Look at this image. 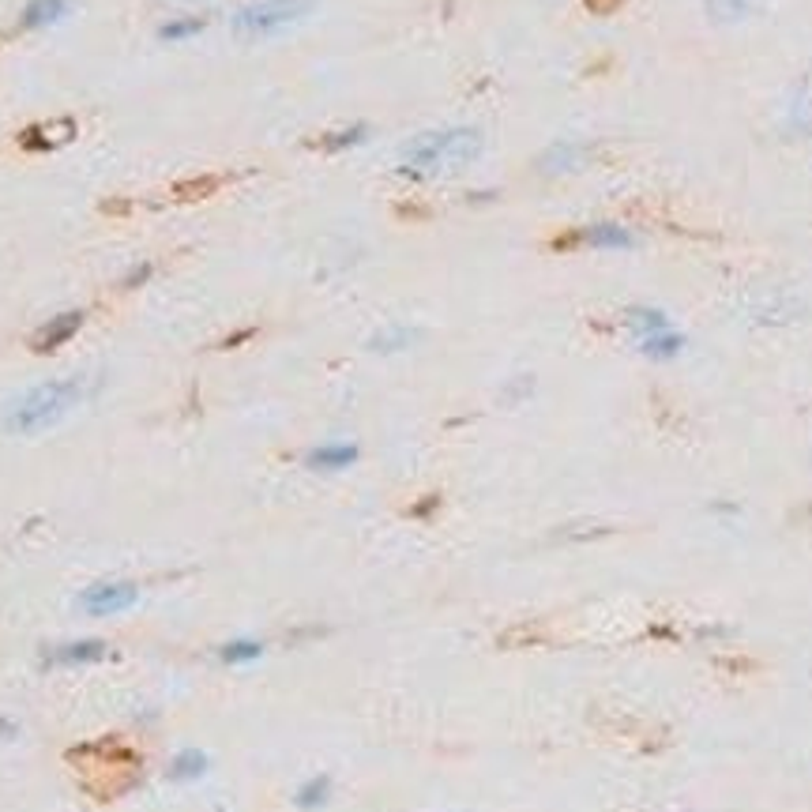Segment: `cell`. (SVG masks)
Instances as JSON below:
<instances>
[{
  "mask_svg": "<svg viewBox=\"0 0 812 812\" xmlns=\"http://www.w3.org/2000/svg\"><path fill=\"white\" fill-rule=\"evenodd\" d=\"M91 395V380L87 376H61V380H46V384H34L23 395H16L8 410H4V433L12 437H34L49 425L64 422L83 399Z\"/></svg>",
  "mask_w": 812,
  "mask_h": 812,
  "instance_id": "cell-1",
  "label": "cell"
},
{
  "mask_svg": "<svg viewBox=\"0 0 812 812\" xmlns=\"http://www.w3.org/2000/svg\"><path fill=\"white\" fill-rule=\"evenodd\" d=\"M482 155V132L478 128H437L414 136L399 151V173L403 177H452L467 170Z\"/></svg>",
  "mask_w": 812,
  "mask_h": 812,
  "instance_id": "cell-2",
  "label": "cell"
},
{
  "mask_svg": "<svg viewBox=\"0 0 812 812\" xmlns=\"http://www.w3.org/2000/svg\"><path fill=\"white\" fill-rule=\"evenodd\" d=\"M313 8L316 0H252L245 8H237L230 27L237 38H267V34H279L301 19H309Z\"/></svg>",
  "mask_w": 812,
  "mask_h": 812,
  "instance_id": "cell-3",
  "label": "cell"
},
{
  "mask_svg": "<svg viewBox=\"0 0 812 812\" xmlns=\"http://www.w3.org/2000/svg\"><path fill=\"white\" fill-rule=\"evenodd\" d=\"M140 587L128 579H98L87 591L79 594V609H87L91 617H110V613H125L128 606H136Z\"/></svg>",
  "mask_w": 812,
  "mask_h": 812,
  "instance_id": "cell-4",
  "label": "cell"
},
{
  "mask_svg": "<svg viewBox=\"0 0 812 812\" xmlns=\"http://www.w3.org/2000/svg\"><path fill=\"white\" fill-rule=\"evenodd\" d=\"M76 132L79 128L72 117H57V121H38V125H31L19 136V143H23L27 151H57V147L76 140Z\"/></svg>",
  "mask_w": 812,
  "mask_h": 812,
  "instance_id": "cell-5",
  "label": "cell"
},
{
  "mask_svg": "<svg viewBox=\"0 0 812 812\" xmlns=\"http://www.w3.org/2000/svg\"><path fill=\"white\" fill-rule=\"evenodd\" d=\"M572 241H579V245H591V249H632V245H636V234H632V230H625V226H617V222H594V226H587V230H579L576 237L557 241V249L572 245Z\"/></svg>",
  "mask_w": 812,
  "mask_h": 812,
  "instance_id": "cell-6",
  "label": "cell"
},
{
  "mask_svg": "<svg viewBox=\"0 0 812 812\" xmlns=\"http://www.w3.org/2000/svg\"><path fill=\"white\" fill-rule=\"evenodd\" d=\"M106 655H110V647L102 640H72V643L53 647L46 655V662L49 666H94V662H102Z\"/></svg>",
  "mask_w": 812,
  "mask_h": 812,
  "instance_id": "cell-7",
  "label": "cell"
},
{
  "mask_svg": "<svg viewBox=\"0 0 812 812\" xmlns=\"http://www.w3.org/2000/svg\"><path fill=\"white\" fill-rule=\"evenodd\" d=\"M79 328H83V313H61V316H53L49 324H42V328L34 331L31 346L38 350V354H49V350H57V346L68 343Z\"/></svg>",
  "mask_w": 812,
  "mask_h": 812,
  "instance_id": "cell-8",
  "label": "cell"
},
{
  "mask_svg": "<svg viewBox=\"0 0 812 812\" xmlns=\"http://www.w3.org/2000/svg\"><path fill=\"white\" fill-rule=\"evenodd\" d=\"M358 444H350V440H335V444H320V448H313V452L305 455V463L313 470H320V474H335V470H346L358 463Z\"/></svg>",
  "mask_w": 812,
  "mask_h": 812,
  "instance_id": "cell-9",
  "label": "cell"
},
{
  "mask_svg": "<svg viewBox=\"0 0 812 812\" xmlns=\"http://www.w3.org/2000/svg\"><path fill=\"white\" fill-rule=\"evenodd\" d=\"M587 158H591V147H587V143H553L546 155L538 158V166L546 173H553V177H561V173H576Z\"/></svg>",
  "mask_w": 812,
  "mask_h": 812,
  "instance_id": "cell-10",
  "label": "cell"
},
{
  "mask_svg": "<svg viewBox=\"0 0 812 812\" xmlns=\"http://www.w3.org/2000/svg\"><path fill=\"white\" fill-rule=\"evenodd\" d=\"M72 12V0H27L19 23L27 31H42V27H53V23H64Z\"/></svg>",
  "mask_w": 812,
  "mask_h": 812,
  "instance_id": "cell-11",
  "label": "cell"
},
{
  "mask_svg": "<svg viewBox=\"0 0 812 812\" xmlns=\"http://www.w3.org/2000/svg\"><path fill=\"white\" fill-rule=\"evenodd\" d=\"M418 339H422V331H418V328L391 324V328L376 331L373 339H369V350H373V354H403L406 346H414Z\"/></svg>",
  "mask_w": 812,
  "mask_h": 812,
  "instance_id": "cell-12",
  "label": "cell"
},
{
  "mask_svg": "<svg viewBox=\"0 0 812 812\" xmlns=\"http://www.w3.org/2000/svg\"><path fill=\"white\" fill-rule=\"evenodd\" d=\"M681 350H685V335H681V331H673V328L640 339V354H647L651 361H670V358H677Z\"/></svg>",
  "mask_w": 812,
  "mask_h": 812,
  "instance_id": "cell-13",
  "label": "cell"
},
{
  "mask_svg": "<svg viewBox=\"0 0 812 812\" xmlns=\"http://www.w3.org/2000/svg\"><path fill=\"white\" fill-rule=\"evenodd\" d=\"M207 767H211V760H207V752L200 749H185L173 756L170 764V779L173 782H196L207 775Z\"/></svg>",
  "mask_w": 812,
  "mask_h": 812,
  "instance_id": "cell-14",
  "label": "cell"
},
{
  "mask_svg": "<svg viewBox=\"0 0 812 812\" xmlns=\"http://www.w3.org/2000/svg\"><path fill=\"white\" fill-rule=\"evenodd\" d=\"M328 797H331V779H328V775H316V779H309V782H301V786H297L294 805L301 812H316V809H324V805H328Z\"/></svg>",
  "mask_w": 812,
  "mask_h": 812,
  "instance_id": "cell-15",
  "label": "cell"
},
{
  "mask_svg": "<svg viewBox=\"0 0 812 812\" xmlns=\"http://www.w3.org/2000/svg\"><path fill=\"white\" fill-rule=\"evenodd\" d=\"M219 658L226 662V666H249V662H256V658H264V643L260 640H245V636H237V640L222 643L219 647Z\"/></svg>",
  "mask_w": 812,
  "mask_h": 812,
  "instance_id": "cell-16",
  "label": "cell"
},
{
  "mask_svg": "<svg viewBox=\"0 0 812 812\" xmlns=\"http://www.w3.org/2000/svg\"><path fill=\"white\" fill-rule=\"evenodd\" d=\"M628 328H632L636 343H640V339H647V335H658V331L670 328V320H666V313L640 305V309H632V313H628Z\"/></svg>",
  "mask_w": 812,
  "mask_h": 812,
  "instance_id": "cell-17",
  "label": "cell"
},
{
  "mask_svg": "<svg viewBox=\"0 0 812 812\" xmlns=\"http://www.w3.org/2000/svg\"><path fill=\"white\" fill-rule=\"evenodd\" d=\"M203 31H207V19L185 16V19L162 23V27H158V38H162V42H188V38H196V34H203Z\"/></svg>",
  "mask_w": 812,
  "mask_h": 812,
  "instance_id": "cell-18",
  "label": "cell"
},
{
  "mask_svg": "<svg viewBox=\"0 0 812 812\" xmlns=\"http://www.w3.org/2000/svg\"><path fill=\"white\" fill-rule=\"evenodd\" d=\"M365 140H369V128L350 125V128H343V132L324 136V147H328V151H346V147H358V143H365Z\"/></svg>",
  "mask_w": 812,
  "mask_h": 812,
  "instance_id": "cell-19",
  "label": "cell"
},
{
  "mask_svg": "<svg viewBox=\"0 0 812 812\" xmlns=\"http://www.w3.org/2000/svg\"><path fill=\"white\" fill-rule=\"evenodd\" d=\"M752 0H707V12H711V19H719V23H734V19H741L745 12H749Z\"/></svg>",
  "mask_w": 812,
  "mask_h": 812,
  "instance_id": "cell-20",
  "label": "cell"
},
{
  "mask_svg": "<svg viewBox=\"0 0 812 812\" xmlns=\"http://www.w3.org/2000/svg\"><path fill=\"white\" fill-rule=\"evenodd\" d=\"M219 188V177H196V181H185V185L173 188V196L177 200H203V196H211Z\"/></svg>",
  "mask_w": 812,
  "mask_h": 812,
  "instance_id": "cell-21",
  "label": "cell"
},
{
  "mask_svg": "<svg viewBox=\"0 0 812 812\" xmlns=\"http://www.w3.org/2000/svg\"><path fill=\"white\" fill-rule=\"evenodd\" d=\"M16 734H19L16 722H12V719H0V741H12Z\"/></svg>",
  "mask_w": 812,
  "mask_h": 812,
  "instance_id": "cell-22",
  "label": "cell"
},
{
  "mask_svg": "<svg viewBox=\"0 0 812 812\" xmlns=\"http://www.w3.org/2000/svg\"><path fill=\"white\" fill-rule=\"evenodd\" d=\"M147 275H151V264L136 267V271H132V275H128V279H125V286H136V282H143V279H147Z\"/></svg>",
  "mask_w": 812,
  "mask_h": 812,
  "instance_id": "cell-23",
  "label": "cell"
}]
</instances>
